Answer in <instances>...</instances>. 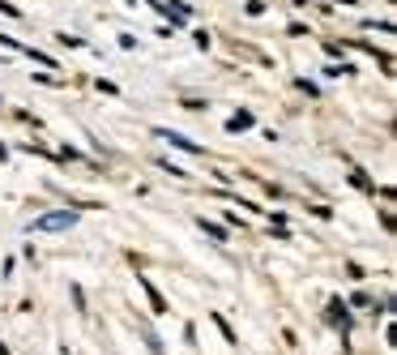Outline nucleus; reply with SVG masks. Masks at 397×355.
<instances>
[{
	"label": "nucleus",
	"instance_id": "obj_1",
	"mask_svg": "<svg viewBox=\"0 0 397 355\" xmlns=\"http://www.w3.org/2000/svg\"><path fill=\"white\" fill-rule=\"evenodd\" d=\"M73 223H77V214H73V210H51V214L34 219V223H30V231H65V227H73Z\"/></svg>",
	"mask_w": 397,
	"mask_h": 355
},
{
	"label": "nucleus",
	"instance_id": "obj_2",
	"mask_svg": "<svg viewBox=\"0 0 397 355\" xmlns=\"http://www.w3.org/2000/svg\"><path fill=\"white\" fill-rule=\"evenodd\" d=\"M158 137H162V141H171V146H180V150H188V155H201V150H197V146H193L188 137H180V133H171V129H158Z\"/></svg>",
	"mask_w": 397,
	"mask_h": 355
},
{
	"label": "nucleus",
	"instance_id": "obj_3",
	"mask_svg": "<svg viewBox=\"0 0 397 355\" xmlns=\"http://www.w3.org/2000/svg\"><path fill=\"white\" fill-rule=\"evenodd\" d=\"M329 317H333V325H342V330L351 325V313H346V309H342V304H337V299L329 304Z\"/></svg>",
	"mask_w": 397,
	"mask_h": 355
},
{
	"label": "nucleus",
	"instance_id": "obj_4",
	"mask_svg": "<svg viewBox=\"0 0 397 355\" xmlns=\"http://www.w3.org/2000/svg\"><path fill=\"white\" fill-rule=\"evenodd\" d=\"M141 287H145V295H150V304H154V313H167V299H162V295H158L150 283H141Z\"/></svg>",
	"mask_w": 397,
	"mask_h": 355
},
{
	"label": "nucleus",
	"instance_id": "obj_5",
	"mask_svg": "<svg viewBox=\"0 0 397 355\" xmlns=\"http://www.w3.org/2000/svg\"><path fill=\"white\" fill-rule=\"evenodd\" d=\"M226 129H231V133H240V129H252V116H248V112H240L235 120H226Z\"/></svg>",
	"mask_w": 397,
	"mask_h": 355
},
{
	"label": "nucleus",
	"instance_id": "obj_6",
	"mask_svg": "<svg viewBox=\"0 0 397 355\" xmlns=\"http://www.w3.org/2000/svg\"><path fill=\"white\" fill-rule=\"evenodd\" d=\"M201 231H209V235H214V240H222V235H226V231H222V227H218V223H205V219H201Z\"/></svg>",
	"mask_w": 397,
	"mask_h": 355
},
{
	"label": "nucleus",
	"instance_id": "obj_7",
	"mask_svg": "<svg viewBox=\"0 0 397 355\" xmlns=\"http://www.w3.org/2000/svg\"><path fill=\"white\" fill-rule=\"evenodd\" d=\"M0 159H5V146H0Z\"/></svg>",
	"mask_w": 397,
	"mask_h": 355
}]
</instances>
